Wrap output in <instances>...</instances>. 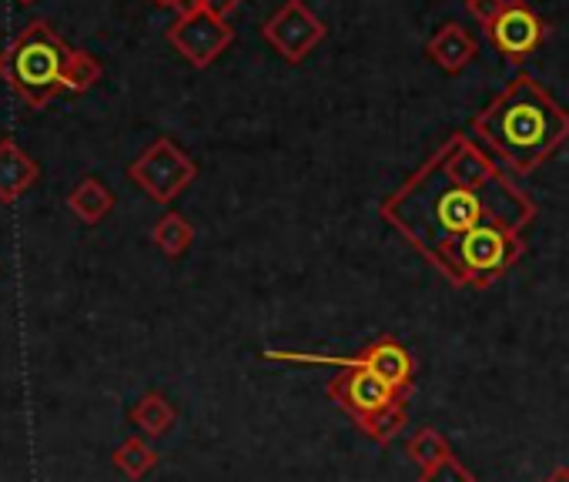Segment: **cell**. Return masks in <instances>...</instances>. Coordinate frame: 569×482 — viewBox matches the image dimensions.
Instances as JSON below:
<instances>
[{"mask_svg": "<svg viewBox=\"0 0 569 482\" xmlns=\"http://www.w3.org/2000/svg\"><path fill=\"white\" fill-rule=\"evenodd\" d=\"M382 214L452 285L489 289L522 259L536 208L486 151L456 134L382 201Z\"/></svg>", "mask_w": 569, "mask_h": 482, "instance_id": "6da1fadb", "label": "cell"}, {"mask_svg": "<svg viewBox=\"0 0 569 482\" xmlns=\"http://www.w3.org/2000/svg\"><path fill=\"white\" fill-rule=\"evenodd\" d=\"M476 131L516 174H529L569 138V114L529 78H519L476 118Z\"/></svg>", "mask_w": 569, "mask_h": 482, "instance_id": "7a4b0ae2", "label": "cell"}, {"mask_svg": "<svg viewBox=\"0 0 569 482\" xmlns=\"http://www.w3.org/2000/svg\"><path fill=\"white\" fill-rule=\"evenodd\" d=\"M71 48L54 34L48 21H31L4 51H0V78L18 91L31 108H48L61 88V74Z\"/></svg>", "mask_w": 569, "mask_h": 482, "instance_id": "3957f363", "label": "cell"}, {"mask_svg": "<svg viewBox=\"0 0 569 482\" xmlns=\"http://www.w3.org/2000/svg\"><path fill=\"white\" fill-rule=\"evenodd\" d=\"M261 359L268 362H284V365H336V369H369L382 379H389L399 392H412V379H416V362L409 355V349L392 339V335H379L376 342H369L359 355H306V352H281V349H264Z\"/></svg>", "mask_w": 569, "mask_h": 482, "instance_id": "277c9868", "label": "cell"}, {"mask_svg": "<svg viewBox=\"0 0 569 482\" xmlns=\"http://www.w3.org/2000/svg\"><path fill=\"white\" fill-rule=\"evenodd\" d=\"M128 178L158 204H171L194 178H198V164L171 141V138H158L151 141L138 161H131Z\"/></svg>", "mask_w": 569, "mask_h": 482, "instance_id": "5b68a950", "label": "cell"}, {"mask_svg": "<svg viewBox=\"0 0 569 482\" xmlns=\"http://www.w3.org/2000/svg\"><path fill=\"white\" fill-rule=\"evenodd\" d=\"M329 399L352 419V422H362L366 415L399 402V399H409L406 392H399L389 379L369 372V369H342L339 375L329 379Z\"/></svg>", "mask_w": 569, "mask_h": 482, "instance_id": "8992f818", "label": "cell"}, {"mask_svg": "<svg viewBox=\"0 0 569 482\" xmlns=\"http://www.w3.org/2000/svg\"><path fill=\"white\" fill-rule=\"evenodd\" d=\"M168 41L178 48V54H184L188 64L194 68H208L231 41V28L224 24V18L208 14L204 8L181 14L171 28H168Z\"/></svg>", "mask_w": 569, "mask_h": 482, "instance_id": "52a82bcc", "label": "cell"}, {"mask_svg": "<svg viewBox=\"0 0 569 482\" xmlns=\"http://www.w3.org/2000/svg\"><path fill=\"white\" fill-rule=\"evenodd\" d=\"M264 41L278 48V54L289 61V64H299L322 38H326V28L322 21L302 4V0H284V8L261 28Z\"/></svg>", "mask_w": 569, "mask_h": 482, "instance_id": "ba28073f", "label": "cell"}, {"mask_svg": "<svg viewBox=\"0 0 569 482\" xmlns=\"http://www.w3.org/2000/svg\"><path fill=\"white\" fill-rule=\"evenodd\" d=\"M496 48L509 58V61H519L526 54H532L542 41V24L539 18L532 14L529 4H522V0H506L502 14L492 21L489 28Z\"/></svg>", "mask_w": 569, "mask_h": 482, "instance_id": "9c48e42d", "label": "cell"}, {"mask_svg": "<svg viewBox=\"0 0 569 482\" xmlns=\"http://www.w3.org/2000/svg\"><path fill=\"white\" fill-rule=\"evenodd\" d=\"M38 161L14 141L4 138L0 141V201L14 204L18 198H24V191L38 181Z\"/></svg>", "mask_w": 569, "mask_h": 482, "instance_id": "30bf717a", "label": "cell"}, {"mask_svg": "<svg viewBox=\"0 0 569 482\" xmlns=\"http://www.w3.org/2000/svg\"><path fill=\"white\" fill-rule=\"evenodd\" d=\"M128 419H131V425H134L141 435L161 439V435H168V432L174 429L178 409L171 405V399H168L164 392H154V389H151V392H144V395L131 405Z\"/></svg>", "mask_w": 569, "mask_h": 482, "instance_id": "8fae6325", "label": "cell"}, {"mask_svg": "<svg viewBox=\"0 0 569 482\" xmlns=\"http://www.w3.org/2000/svg\"><path fill=\"white\" fill-rule=\"evenodd\" d=\"M429 58L442 68V71H449V74H456V71H462L472 58H476V41L459 28V24H446L432 41H429Z\"/></svg>", "mask_w": 569, "mask_h": 482, "instance_id": "7c38bea8", "label": "cell"}, {"mask_svg": "<svg viewBox=\"0 0 569 482\" xmlns=\"http://www.w3.org/2000/svg\"><path fill=\"white\" fill-rule=\"evenodd\" d=\"M68 208L84 221V224H98L111 214L114 208V194L101 178H81L74 184V191L68 194Z\"/></svg>", "mask_w": 569, "mask_h": 482, "instance_id": "4fadbf2b", "label": "cell"}, {"mask_svg": "<svg viewBox=\"0 0 569 482\" xmlns=\"http://www.w3.org/2000/svg\"><path fill=\"white\" fill-rule=\"evenodd\" d=\"M151 241L161 249L164 259H181L188 249H191V241H194V228L184 214L178 211H168L154 221L151 228Z\"/></svg>", "mask_w": 569, "mask_h": 482, "instance_id": "5bb4252c", "label": "cell"}, {"mask_svg": "<svg viewBox=\"0 0 569 482\" xmlns=\"http://www.w3.org/2000/svg\"><path fill=\"white\" fill-rule=\"evenodd\" d=\"M406 422H409V405H406V399H399V402H392V405H386V409L366 415V419L356 422V425H359L362 435H369L372 442L389 445V442H396V439L406 432Z\"/></svg>", "mask_w": 569, "mask_h": 482, "instance_id": "9a60e30c", "label": "cell"}, {"mask_svg": "<svg viewBox=\"0 0 569 482\" xmlns=\"http://www.w3.org/2000/svg\"><path fill=\"white\" fill-rule=\"evenodd\" d=\"M406 455H409V459L419 465V472H422V469H432V465L446 462V459L452 455V442H449L439 429L422 425L419 432H412V435H409V442H406Z\"/></svg>", "mask_w": 569, "mask_h": 482, "instance_id": "2e32d148", "label": "cell"}, {"mask_svg": "<svg viewBox=\"0 0 569 482\" xmlns=\"http://www.w3.org/2000/svg\"><path fill=\"white\" fill-rule=\"evenodd\" d=\"M111 462H114V469H118L121 475H128V479H144V475L158 465V452H154L141 435H131V439H124V442L114 449Z\"/></svg>", "mask_w": 569, "mask_h": 482, "instance_id": "e0dca14e", "label": "cell"}, {"mask_svg": "<svg viewBox=\"0 0 569 482\" xmlns=\"http://www.w3.org/2000/svg\"><path fill=\"white\" fill-rule=\"evenodd\" d=\"M98 81H101V64H98V58L88 54V51H71V54H68V64H64V74H61V88L71 91V94H84V91H91Z\"/></svg>", "mask_w": 569, "mask_h": 482, "instance_id": "ac0fdd59", "label": "cell"}, {"mask_svg": "<svg viewBox=\"0 0 569 482\" xmlns=\"http://www.w3.org/2000/svg\"><path fill=\"white\" fill-rule=\"evenodd\" d=\"M419 482H476L472 469L466 462H459L456 455H449L446 462L432 465V469H422L419 472Z\"/></svg>", "mask_w": 569, "mask_h": 482, "instance_id": "d6986e66", "label": "cell"}, {"mask_svg": "<svg viewBox=\"0 0 569 482\" xmlns=\"http://www.w3.org/2000/svg\"><path fill=\"white\" fill-rule=\"evenodd\" d=\"M502 8H506V0H469V11H472L476 21L486 24V28H492V21L502 14Z\"/></svg>", "mask_w": 569, "mask_h": 482, "instance_id": "ffe728a7", "label": "cell"}, {"mask_svg": "<svg viewBox=\"0 0 569 482\" xmlns=\"http://www.w3.org/2000/svg\"><path fill=\"white\" fill-rule=\"evenodd\" d=\"M198 4L208 11V14H214V18H228L241 0H198Z\"/></svg>", "mask_w": 569, "mask_h": 482, "instance_id": "44dd1931", "label": "cell"}, {"mask_svg": "<svg viewBox=\"0 0 569 482\" xmlns=\"http://www.w3.org/2000/svg\"><path fill=\"white\" fill-rule=\"evenodd\" d=\"M542 482H569V465H556Z\"/></svg>", "mask_w": 569, "mask_h": 482, "instance_id": "7402d4cb", "label": "cell"}, {"mask_svg": "<svg viewBox=\"0 0 569 482\" xmlns=\"http://www.w3.org/2000/svg\"><path fill=\"white\" fill-rule=\"evenodd\" d=\"M154 4H161V8H174L178 0H154Z\"/></svg>", "mask_w": 569, "mask_h": 482, "instance_id": "603a6c76", "label": "cell"}, {"mask_svg": "<svg viewBox=\"0 0 569 482\" xmlns=\"http://www.w3.org/2000/svg\"><path fill=\"white\" fill-rule=\"evenodd\" d=\"M21 4H34V0H21Z\"/></svg>", "mask_w": 569, "mask_h": 482, "instance_id": "cb8c5ba5", "label": "cell"}]
</instances>
